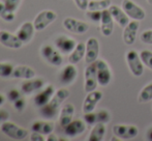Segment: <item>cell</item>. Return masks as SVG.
<instances>
[{
    "label": "cell",
    "instance_id": "cb8c5ba5",
    "mask_svg": "<svg viewBox=\"0 0 152 141\" xmlns=\"http://www.w3.org/2000/svg\"><path fill=\"white\" fill-rule=\"evenodd\" d=\"M55 130V123L52 120H35L31 125V131L37 132L45 136L53 133Z\"/></svg>",
    "mask_w": 152,
    "mask_h": 141
},
{
    "label": "cell",
    "instance_id": "d590c367",
    "mask_svg": "<svg viewBox=\"0 0 152 141\" xmlns=\"http://www.w3.org/2000/svg\"><path fill=\"white\" fill-rule=\"evenodd\" d=\"M21 1H22V0H4V3L7 6L8 10L16 12L17 10L19 8V6H20Z\"/></svg>",
    "mask_w": 152,
    "mask_h": 141
},
{
    "label": "cell",
    "instance_id": "9a60e30c",
    "mask_svg": "<svg viewBox=\"0 0 152 141\" xmlns=\"http://www.w3.org/2000/svg\"><path fill=\"white\" fill-rule=\"evenodd\" d=\"M77 44L76 40L72 37H69L67 35H59L58 37L55 40V46L58 49L62 54H70L75 48H76Z\"/></svg>",
    "mask_w": 152,
    "mask_h": 141
},
{
    "label": "cell",
    "instance_id": "d4e9b609",
    "mask_svg": "<svg viewBox=\"0 0 152 141\" xmlns=\"http://www.w3.org/2000/svg\"><path fill=\"white\" fill-rule=\"evenodd\" d=\"M75 115V106L72 104H65L64 106H62V108L60 109V112H59V117H58V121L59 125L62 128L66 127L70 121L72 120Z\"/></svg>",
    "mask_w": 152,
    "mask_h": 141
},
{
    "label": "cell",
    "instance_id": "e0dca14e",
    "mask_svg": "<svg viewBox=\"0 0 152 141\" xmlns=\"http://www.w3.org/2000/svg\"><path fill=\"white\" fill-rule=\"evenodd\" d=\"M63 129H64V134L67 137L74 138L84 133L85 130H86V123L83 119H75V120L72 119Z\"/></svg>",
    "mask_w": 152,
    "mask_h": 141
},
{
    "label": "cell",
    "instance_id": "74e56055",
    "mask_svg": "<svg viewBox=\"0 0 152 141\" xmlns=\"http://www.w3.org/2000/svg\"><path fill=\"white\" fill-rule=\"evenodd\" d=\"M140 38L144 44L152 45V29H149V30H146V31H144V32H142Z\"/></svg>",
    "mask_w": 152,
    "mask_h": 141
},
{
    "label": "cell",
    "instance_id": "bcb514c9",
    "mask_svg": "<svg viewBox=\"0 0 152 141\" xmlns=\"http://www.w3.org/2000/svg\"><path fill=\"white\" fill-rule=\"evenodd\" d=\"M147 1H148L149 4H152V0H147Z\"/></svg>",
    "mask_w": 152,
    "mask_h": 141
},
{
    "label": "cell",
    "instance_id": "4fadbf2b",
    "mask_svg": "<svg viewBox=\"0 0 152 141\" xmlns=\"http://www.w3.org/2000/svg\"><path fill=\"white\" fill-rule=\"evenodd\" d=\"M139 27H140V21H137V20L129 21V23H128L123 29L122 37H123L124 44L128 45V46L134 44L136 38H137V35H138Z\"/></svg>",
    "mask_w": 152,
    "mask_h": 141
},
{
    "label": "cell",
    "instance_id": "d6986e66",
    "mask_svg": "<svg viewBox=\"0 0 152 141\" xmlns=\"http://www.w3.org/2000/svg\"><path fill=\"white\" fill-rule=\"evenodd\" d=\"M100 31L104 36H110L114 31V19L109 8L102 10V20H100Z\"/></svg>",
    "mask_w": 152,
    "mask_h": 141
},
{
    "label": "cell",
    "instance_id": "52a82bcc",
    "mask_svg": "<svg viewBox=\"0 0 152 141\" xmlns=\"http://www.w3.org/2000/svg\"><path fill=\"white\" fill-rule=\"evenodd\" d=\"M113 134L121 140H132L139 134V129L136 126L115 125L113 127Z\"/></svg>",
    "mask_w": 152,
    "mask_h": 141
},
{
    "label": "cell",
    "instance_id": "3957f363",
    "mask_svg": "<svg viewBox=\"0 0 152 141\" xmlns=\"http://www.w3.org/2000/svg\"><path fill=\"white\" fill-rule=\"evenodd\" d=\"M40 54H42V58L51 65L54 67H60L63 62V57H62V53L58 49H55L51 45H44L40 48Z\"/></svg>",
    "mask_w": 152,
    "mask_h": 141
},
{
    "label": "cell",
    "instance_id": "6da1fadb",
    "mask_svg": "<svg viewBox=\"0 0 152 141\" xmlns=\"http://www.w3.org/2000/svg\"><path fill=\"white\" fill-rule=\"evenodd\" d=\"M1 132L5 136L12 140H23L28 136L29 132L25 128L21 127V126L17 125L12 121H4L1 126H0Z\"/></svg>",
    "mask_w": 152,
    "mask_h": 141
},
{
    "label": "cell",
    "instance_id": "836d02e7",
    "mask_svg": "<svg viewBox=\"0 0 152 141\" xmlns=\"http://www.w3.org/2000/svg\"><path fill=\"white\" fill-rule=\"evenodd\" d=\"M40 108H42V114L44 115L46 118L50 119V118H53V117L56 116L57 111L54 110L53 108H51L48 104H47V105H45V106H42V107H40Z\"/></svg>",
    "mask_w": 152,
    "mask_h": 141
},
{
    "label": "cell",
    "instance_id": "603a6c76",
    "mask_svg": "<svg viewBox=\"0 0 152 141\" xmlns=\"http://www.w3.org/2000/svg\"><path fill=\"white\" fill-rule=\"evenodd\" d=\"M109 10H110L114 21H116L119 26H121L122 28H124L129 23V17L126 15V12H124L122 7H119L118 5L111 4V6L109 7Z\"/></svg>",
    "mask_w": 152,
    "mask_h": 141
},
{
    "label": "cell",
    "instance_id": "e575fe53",
    "mask_svg": "<svg viewBox=\"0 0 152 141\" xmlns=\"http://www.w3.org/2000/svg\"><path fill=\"white\" fill-rule=\"evenodd\" d=\"M102 12H99V10H88L86 12L87 18H89V20H91L92 22H100L102 20Z\"/></svg>",
    "mask_w": 152,
    "mask_h": 141
},
{
    "label": "cell",
    "instance_id": "9c48e42d",
    "mask_svg": "<svg viewBox=\"0 0 152 141\" xmlns=\"http://www.w3.org/2000/svg\"><path fill=\"white\" fill-rule=\"evenodd\" d=\"M63 26L67 31L76 35H84L89 30L88 23L80 21L78 19L67 17L63 20Z\"/></svg>",
    "mask_w": 152,
    "mask_h": 141
},
{
    "label": "cell",
    "instance_id": "ac0fdd59",
    "mask_svg": "<svg viewBox=\"0 0 152 141\" xmlns=\"http://www.w3.org/2000/svg\"><path fill=\"white\" fill-rule=\"evenodd\" d=\"M35 31L36 30H35V27H34L33 22L27 21V22H24L23 24H21L19 26L16 35L22 40L23 44H27V43H29L33 38Z\"/></svg>",
    "mask_w": 152,
    "mask_h": 141
},
{
    "label": "cell",
    "instance_id": "d6a6232c",
    "mask_svg": "<svg viewBox=\"0 0 152 141\" xmlns=\"http://www.w3.org/2000/svg\"><path fill=\"white\" fill-rule=\"evenodd\" d=\"M140 57L142 59L144 65L152 70V51L150 50H142L140 52Z\"/></svg>",
    "mask_w": 152,
    "mask_h": 141
},
{
    "label": "cell",
    "instance_id": "44dd1931",
    "mask_svg": "<svg viewBox=\"0 0 152 141\" xmlns=\"http://www.w3.org/2000/svg\"><path fill=\"white\" fill-rule=\"evenodd\" d=\"M78 77V69L76 68V65L68 63L67 65L62 69L60 73V82L64 85H69Z\"/></svg>",
    "mask_w": 152,
    "mask_h": 141
},
{
    "label": "cell",
    "instance_id": "8d00e7d4",
    "mask_svg": "<svg viewBox=\"0 0 152 141\" xmlns=\"http://www.w3.org/2000/svg\"><path fill=\"white\" fill-rule=\"evenodd\" d=\"M12 106H14V108L16 109L18 112H22L25 109V107H26V100L23 97L19 98L18 100H16V101L12 103Z\"/></svg>",
    "mask_w": 152,
    "mask_h": 141
},
{
    "label": "cell",
    "instance_id": "b9f144b4",
    "mask_svg": "<svg viewBox=\"0 0 152 141\" xmlns=\"http://www.w3.org/2000/svg\"><path fill=\"white\" fill-rule=\"evenodd\" d=\"M8 118H10V114H8L7 111L0 110V126H1L4 121L8 120Z\"/></svg>",
    "mask_w": 152,
    "mask_h": 141
},
{
    "label": "cell",
    "instance_id": "ba28073f",
    "mask_svg": "<svg viewBox=\"0 0 152 141\" xmlns=\"http://www.w3.org/2000/svg\"><path fill=\"white\" fill-rule=\"evenodd\" d=\"M84 77H85V83H84L85 91H86V93H90V91L95 90L98 85L95 62L89 63V65H87L86 69H85Z\"/></svg>",
    "mask_w": 152,
    "mask_h": 141
},
{
    "label": "cell",
    "instance_id": "83f0119b",
    "mask_svg": "<svg viewBox=\"0 0 152 141\" xmlns=\"http://www.w3.org/2000/svg\"><path fill=\"white\" fill-rule=\"evenodd\" d=\"M106 123H95L92 128L90 134H89L88 140L89 141H102L104 140V137L106 135Z\"/></svg>",
    "mask_w": 152,
    "mask_h": 141
},
{
    "label": "cell",
    "instance_id": "4dcf8cb0",
    "mask_svg": "<svg viewBox=\"0 0 152 141\" xmlns=\"http://www.w3.org/2000/svg\"><path fill=\"white\" fill-rule=\"evenodd\" d=\"M0 18L5 21V22H12L15 20V18H16L15 12L8 10L5 3L2 1H0Z\"/></svg>",
    "mask_w": 152,
    "mask_h": 141
},
{
    "label": "cell",
    "instance_id": "8992f818",
    "mask_svg": "<svg viewBox=\"0 0 152 141\" xmlns=\"http://www.w3.org/2000/svg\"><path fill=\"white\" fill-rule=\"evenodd\" d=\"M96 63V75H97V81L100 86H107L110 84L112 80V72L110 67L104 59H97Z\"/></svg>",
    "mask_w": 152,
    "mask_h": 141
},
{
    "label": "cell",
    "instance_id": "f35d334b",
    "mask_svg": "<svg viewBox=\"0 0 152 141\" xmlns=\"http://www.w3.org/2000/svg\"><path fill=\"white\" fill-rule=\"evenodd\" d=\"M21 97H22V95H21L20 91L17 90V89H12V90H10L7 93V100L12 102V103H14L16 100H18L19 98H21Z\"/></svg>",
    "mask_w": 152,
    "mask_h": 141
},
{
    "label": "cell",
    "instance_id": "7c38bea8",
    "mask_svg": "<svg viewBox=\"0 0 152 141\" xmlns=\"http://www.w3.org/2000/svg\"><path fill=\"white\" fill-rule=\"evenodd\" d=\"M55 87L52 84H48L45 87H42L40 90L37 91L35 95H34V103L37 107H42L49 103L52 99V97L55 93Z\"/></svg>",
    "mask_w": 152,
    "mask_h": 141
},
{
    "label": "cell",
    "instance_id": "7402d4cb",
    "mask_svg": "<svg viewBox=\"0 0 152 141\" xmlns=\"http://www.w3.org/2000/svg\"><path fill=\"white\" fill-rule=\"evenodd\" d=\"M69 95H70L69 90H68L67 88H65V87L57 89V90L55 91L54 95L52 97V99H51V101L48 103V105L50 106L51 108L54 109V110L58 111L59 107H60L62 104L64 103V101L69 97Z\"/></svg>",
    "mask_w": 152,
    "mask_h": 141
},
{
    "label": "cell",
    "instance_id": "5bb4252c",
    "mask_svg": "<svg viewBox=\"0 0 152 141\" xmlns=\"http://www.w3.org/2000/svg\"><path fill=\"white\" fill-rule=\"evenodd\" d=\"M102 99V93L99 90H93L90 93H87V95L84 100V103L82 106V111L84 113L92 112L95 110L97 104Z\"/></svg>",
    "mask_w": 152,
    "mask_h": 141
},
{
    "label": "cell",
    "instance_id": "ffe728a7",
    "mask_svg": "<svg viewBox=\"0 0 152 141\" xmlns=\"http://www.w3.org/2000/svg\"><path fill=\"white\" fill-rule=\"evenodd\" d=\"M44 80L39 78H32L28 80H24L21 84V90L25 95H31L33 93L40 90L44 87Z\"/></svg>",
    "mask_w": 152,
    "mask_h": 141
},
{
    "label": "cell",
    "instance_id": "f1b7e54d",
    "mask_svg": "<svg viewBox=\"0 0 152 141\" xmlns=\"http://www.w3.org/2000/svg\"><path fill=\"white\" fill-rule=\"evenodd\" d=\"M111 0H91L89 1L88 10H99L102 12L104 10H108L111 6Z\"/></svg>",
    "mask_w": 152,
    "mask_h": 141
},
{
    "label": "cell",
    "instance_id": "ab89813d",
    "mask_svg": "<svg viewBox=\"0 0 152 141\" xmlns=\"http://www.w3.org/2000/svg\"><path fill=\"white\" fill-rule=\"evenodd\" d=\"M74 1L79 10H84V12L88 10V4H89L88 0H74Z\"/></svg>",
    "mask_w": 152,
    "mask_h": 141
},
{
    "label": "cell",
    "instance_id": "7a4b0ae2",
    "mask_svg": "<svg viewBox=\"0 0 152 141\" xmlns=\"http://www.w3.org/2000/svg\"><path fill=\"white\" fill-rule=\"evenodd\" d=\"M57 19V14L52 10H44L39 12L33 20V24L36 31H42L54 23Z\"/></svg>",
    "mask_w": 152,
    "mask_h": 141
},
{
    "label": "cell",
    "instance_id": "2e32d148",
    "mask_svg": "<svg viewBox=\"0 0 152 141\" xmlns=\"http://www.w3.org/2000/svg\"><path fill=\"white\" fill-rule=\"evenodd\" d=\"M110 119H111V115L107 110H99L97 112L92 111V112L84 113V120L87 125L94 126L95 123H107L110 121Z\"/></svg>",
    "mask_w": 152,
    "mask_h": 141
},
{
    "label": "cell",
    "instance_id": "5b68a950",
    "mask_svg": "<svg viewBox=\"0 0 152 141\" xmlns=\"http://www.w3.org/2000/svg\"><path fill=\"white\" fill-rule=\"evenodd\" d=\"M121 7L126 12V15L132 20L141 21L144 20L145 17H146V12H145L144 8L138 5L132 0H122Z\"/></svg>",
    "mask_w": 152,
    "mask_h": 141
},
{
    "label": "cell",
    "instance_id": "277c9868",
    "mask_svg": "<svg viewBox=\"0 0 152 141\" xmlns=\"http://www.w3.org/2000/svg\"><path fill=\"white\" fill-rule=\"evenodd\" d=\"M126 62L130 73L134 77H141L144 73V63L140 57V53L134 50H129L126 53Z\"/></svg>",
    "mask_w": 152,
    "mask_h": 141
},
{
    "label": "cell",
    "instance_id": "484cf974",
    "mask_svg": "<svg viewBox=\"0 0 152 141\" xmlns=\"http://www.w3.org/2000/svg\"><path fill=\"white\" fill-rule=\"evenodd\" d=\"M35 70L28 65H17L15 67L14 72H12V78L16 79H23V80H28V79L35 78Z\"/></svg>",
    "mask_w": 152,
    "mask_h": 141
},
{
    "label": "cell",
    "instance_id": "1f68e13d",
    "mask_svg": "<svg viewBox=\"0 0 152 141\" xmlns=\"http://www.w3.org/2000/svg\"><path fill=\"white\" fill-rule=\"evenodd\" d=\"M14 65L8 62H0V77L1 78H12L14 72Z\"/></svg>",
    "mask_w": 152,
    "mask_h": 141
},
{
    "label": "cell",
    "instance_id": "8fae6325",
    "mask_svg": "<svg viewBox=\"0 0 152 141\" xmlns=\"http://www.w3.org/2000/svg\"><path fill=\"white\" fill-rule=\"evenodd\" d=\"M99 55V42L95 37H89L86 42V54L85 61L87 65L95 62Z\"/></svg>",
    "mask_w": 152,
    "mask_h": 141
},
{
    "label": "cell",
    "instance_id": "60d3db41",
    "mask_svg": "<svg viewBox=\"0 0 152 141\" xmlns=\"http://www.w3.org/2000/svg\"><path fill=\"white\" fill-rule=\"evenodd\" d=\"M45 135L40 133H37V132H33L32 131L31 136H30V140L31 141H46L47 138L44 137Z\"/></svg>",
    "mask_w": 152,
    "mask_h": 141
},
{
    "label": "cell",
    "instance_id": "ee69618b",
    "mask_svg": "<svg viewBox=\"0 0 152 141\" xmlns=\"http://www.w3.org/2000/svg\"><path fill=\"white\" fill-rule=\"evenodd\" d=\"M146 136H147V139L149 141H152V127L148 129V131H147V133H146Z\"/></svg>",
    "mask_w": 152,
    "mask_h": 141
},
{
    "label": "cell",
    "instance_id": "30bf717a",
    "mask_svg": "<svg viewBox=\"0 0 152 141\" xmlns=\"http://www.w3.org/2000/svg\"><path fill=\"white\" fill-rule=\"evenodd\" d=\"M0 44L6 48L15 49V50L22 48L24 45L22 40L18 37V35L6 30H0Z\"/></svg>",
    "mask_w": 152,
    "mask_h": 141
},
{
    "label": "cell",
    "instance_id": "7bdbcfd3",
    "mask_svg": "<svg viewBox=\"0 0 152 141\" xmlns=\"http://www.w3.org/2000/svg\"><path fill=\"white\" fill-rule=\"evenodd\" d=\"M60 140V138L57 137V135H55V134L51 133L48 135V137H47V141H58Z\"/></svg>",
    "mask_w": 152,
    "mask_h": 141
},
{
    "label": "cell",
    "instance_id": "4316f807",
    "mask_svg": "<svg viewBox=\"0 0 152 141\" xmlns=\"http://www.w3.org/2000/svg\"><path fill=\"white\" fill-rule=\"evenodd\" d=\"M85 54H86V44L80 42L77 44L76 48L69 54L68 61H69V63H72V65H77L84 58Z\"/></svg>",
    "mask_w": 152,
    "mask_h": 141
},
{
    "label": "cell",
    "instance_id": "f546056e",
    "mask_svg": "<svg viewBox=\"0 0 152 141\" xmlns=\"http://www.w3.org/2000/svg\"><path fill=\"white\" fill-rule=\"evenodd\" d=\"M138 100L140 103H146V102L152 101V82L141 89Z\"/></svg>",
    "mask_w": 152,
    "mask_h": 141
},
{
    "label": "cell",
    "instance_id": "f6af8a7d",
    "mask_svg": "<svg viewBox=\"0 0 152 141\" xmlns=\"http://www.w3.org/2000/svg\"><path fill=\"white\" fill-rule=\"evenodd\" d=\"M5 102V97H4L2 93H0V106H2Z\"/></svg>",
    "mask_w": 152,
    "mask_h": 141
}]
</instances>
